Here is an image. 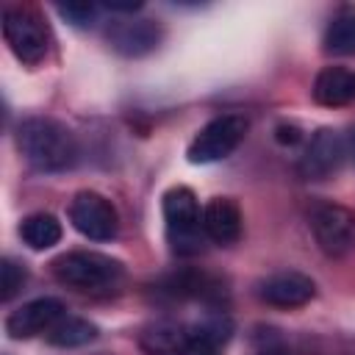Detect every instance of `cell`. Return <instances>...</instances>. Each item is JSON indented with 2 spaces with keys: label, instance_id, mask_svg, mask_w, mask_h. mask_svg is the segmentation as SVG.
<instances>
[{
  "label": "cell",
  "instance_id": "obj_1",
  "mask_svg": "<svg viewBox=\"0 0 355 355\" xmlns=\"http://www.w3.org/2000/svg\"><path fill=\"white\" fill-rule=\"evenodd\" d=\"M17 147L25 161L42 172H64L78 161L72 130L47 116H31L17 128Z\"/></svg>",
  "mask_w": 355,
  "mask_h": 355
},
{
  "label": "cell",
  "instance_id": "obj_2",
  "mask_svg": "<svg viewBox=\"0 0 355 355\" xmlns=\"http://www.w3.org/2000/svg\"><path fill=\"white\" fill-rule=\"evenodd\" d=\"M53 275L58 283L78 291H111L122 280V263L103 252L75 250L53 261Z\"/></svg>",
  "mask_w": 355,
  "mask_h": 355
},
{
  "label": "cell",
  "instance_id": "obj_3",
  "mask_svg": "<svg viewBox=\"0 0 355 355\" xmlns=\"http://www.w3.org/2000/svg\"><path fill=\"white\" fill-rule=\"evenodd\" d=\"M164 219H166V236L178 255H197L205 247V230H202V211L191 189L175 186L164 194Z\"/></svg>",
  "mask_w": 355,
  "mask_h": 355
},
{
  "label": "cell",
  "instance_id": "obj_4",
  "mask_svg": "<svg viewBox=\"0 0 355 355\" xmlns=\"http://www.w3.org/2000/svg\"><path fill=\"white\" fill-rule=\"evenodd\" d=\"M244 136H247V119L241 114H222L211 119L205 128H200L186 155L191 164H214V161L227 158L241 144Z\"/></svg>",
  "mask_w": 355,
  "mask_h": 355
},
{
  "label": "cell",
  "instance_id": "obj_5",
  "mask_svg": "<svg viewBox=\"0 0 355 355\" xmlns=\"http://www.w3.org/2000/svg\"><path fill=\"white\" fill-rule=\"evenodd\" d=\"M313 239L319 250L330 258H344L355 250V214L333 205V202H319L308 214Z\"/></svg>",
  "mask_w": 355,
  "mask_h": 355
},
{
  "label": "cell",
  "instance_id": "obj_6",
  "mask_svg": "<svg viewBox=\"0 0 355 355\" xmlns=\"http://www.w3.org/2000/svg\"><path fill=\"white\" fill-rule=\"evenodd\" d=\"M3 36H6L11 53L28 67L39 64L47 55V31H44L42 19L22 6L3 11Z\"/></svg>",
  "mask_w": 355,
  "mask_h": 355
},
{
  "label": "cell",
  "instance_id": "obj_7",
  "mask_svg": "<svg viewBox=\"0 0 355 355\" xmlns=\"http://www.w3.org/2000/svg\"><path fill=\"white\" fill-rule=\"evenodd\" d=\"M69 219L78 233H83L92 241H111L119 230L116 208L108 197L97 191H78L69 205Z\"/></svg>",
  "mask_w": 355,
  "mask_h": 355
},
{
  "label": "cell",
  "instance_id": "obj_8",
  "mask_svg": "<svg viewBox=\"0 0 355 355\" xmlns=\"http://www.w3.org/2000/svg\"><path fill=\"white\" fill-rule=\"evenodd\" d=\"M344 161H347L344 133L322 128L313 133V139L308 141V147L300 158V175L305 180H327L330 175H336L341 169Z\"/></svg>",
  "mask_w": 355,
  "mask_h": 355
},
{
  "label": "cell",
  "instance_id": "obj_9",
  "mask_svg": "<svg viewBox=\"0 0 355 355\" xmlns=\"http://www.w3.org/2000/svg\"><path fill=\"white\" fill-rule=\"evenodd\" d=\"M64 302L55 297H39L17 308L6 319V333L11 338H33L39 333H47L61 316H64Z\"/></svg>",
  "mask_w": 355,
  "mask_h": 355
},
{
  "label": "cell",
  "instance_id": "obj_10",
  "mask_svg": "<svg viewBox=\"0 0 355 355\" xmlns=\"http://www.w3.org/2000/svg\"><path fill=\"white\" fill-rule=\"evenodd\" d=\"M313 294H316V286L302 272H280V275L266 277L258 286V297L275 308H300L311 302Z\"/></svg>",
  "mask_w": 355,
  "mask_h": 355
},
{
  "label": "cell",
  "instance_id": "obj_11",
  "mask_svg": "<svg viewBox=\"0 0 355 355\" xmlns=\"http://www.w3.org/2000/svg\"><path fill=\"white\" fill-rule=\"evenodd\" d=\"M105 36L116 53L128 58H139L158 47L161 28L153 19H122V22H111Z\"/></svg>",
  "mask_w": 355,
  "mask_h": 355
},
{
  "label": "cell",
  "instance_id": "obj_12",
  "mask_svg": "<svg viewBox=\"0 0 355 355\" xmlns=\"http://www.w3.org/2000/svg\"><path fill=\"white\" fill-rule=\"evenodd\" d=\"M202 230L214 244H233L241 236V211L227 197H214L202 208Z\"/></svg>",
  "mask_w": 355,
  "mask_h": 355
},
{
  "label": "cell",
  "instance_id": "obj_13",
  "mask_svg": "<svg viewBox=\"0 0 355 355\" xmlns=\"http://www.w3.org/2000/svg\"><path fill=\"white\" fill-rule=\"evenodd\" d=\"M189 333V355H222V349L230 341L233 324L227 316H205L202 322L186 324Z\"/></svg>",
  "mask_w": 355,
  "mask_h": 355
},
{
  "label": "cell",
  "instance_id": "obj_14",
  "mask_svg": "<svg viewBox=\"0 0 355 355\" xmlns=\"http://www.w3.org/2000/svg\"><path fill=\"white\" fill-rule=\"evenodd\" d=\"M313 97L316 103L336 108L355 100V69L347 67H324L313 80Z\"/></svg>",
  "mask_w": 355,
  "mask_h": 355
},
{
  "label": "cell",
  "instance_id": "obj_15",
  "mask_svg": "<svg viewBox=\"0 0 355 355\" xmlns=\"http://www.w3.org/2000/svg\"><path fill=\"white\" fill-rule=\"evenodd\" d=\"M141 349L147 355H189V333L186 324L158 322L144 330Z\"/></svg>",
  "mask_w": 355,
  "mask_h": 355
},
{
  "label": "cell",
  "instance_id": "obj_16",
  "mask_svg": "<svg viewBox=\"0 0 355 355\" xmlns=\"http://www.w3.org/2000/svg\"><path fill=\"white\" fill-rule=\"evenodd\" d=\"M324 50L333 55H352L355 53V8L344 6L333 14L324 31Z\"/></svg>",
  "mask_w": 355,
  "mask_h": 355
},
{
  "label": "cell",
  "instance_id": "obj_17",
  "mask_svg": "<svg viewBox=\"0 0 355 355\" xmlns=\"http://www.w3.org/2000/svg\"><path fill=\"white\" fill-rule=\"evenodd\" d=\"M19 236L31 250H47L61 241V222L53 214H31L22 219Z\"/></svg>",
  "mask_w": 355,
  "mask_h": 355
},
{
  "label": "cell",
  "instance_id": "obj_18",
  "mask_svg": "<svg viewBox=\"0 0 355 355\" xmlns=\"http://www.w3.org/2000/svg\"><path fill=\"white\" fill-rule=\"evenodd\" d=\"M44 336L53 347H83V344L97 338V327L92 322L80 319V316H67L64 313Z\"/></svg>",
  "mask_w": 355,
  "mask_h": 355
},
{
  "label": "cell",
  "instance_id": "obj_19",
  "mask_svg": "<svg viewBox=\"0 0 355 355\" xmlns=\"http://www.w3.org/2000/svg\"><path fill=\"white\" fill-rule=\"evenodd\" d=\"M22 283H25V269L17 261L3 258V263H0V300L8 302L22 288Z\"/></svg>",
  "mask_w": 355,
  "mask_h": 355
},
{
  "label": "cell",
  "instance_id": "obj_20",
  "mask_svg": "<svg viewBox=\"0 0 355 355\" xmlns=\"http://www.w3.org/2000/svg\"><path fill=\"white\" fill-rule=\"evenodd\" d=\"M97 6L94 3H67V6H58V14L64 17V19H69L72 25H78V28H86V25H92L94 22V17H97Z\"/></svg>",
  "mask_w": 355,
  "mask_h": 355
},
{
  "label": "cell",
  "instance_id": "obj_21",
  "mask_svg": "<svg viewBox=\"0 0 355 355\" xmlns=\"http://www.w3.org/2000/svg\"><path fill=\"white\" fill-rule=\"evenodd\" d=\"M344 150H347V161L355 164V128H349L344 133Z\"/></svg>",
  "mask_w": 355,
  "mask_h": 355
}]
</instances>
